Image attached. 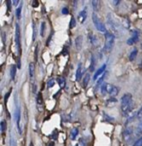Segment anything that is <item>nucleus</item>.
<instances>
[{"label":"nucleus","instance_id":"26","mask_svg":"<svg viewBox=\"0 0 142 146\" xmlns=\"http://www.w3.org/2000/svg\"><path fill=\"white\" fill-rule=\"evenodd\" d=\"M21 12H22V5H19L18 7H16V11H15V14H16L17 19L21 18Z\"/></svg>","mask_w":142,"mask_h":146},{"label":"nucleus","instance_id":"37","mask_svg":"<svg viewBox=\"0 0 142 146\" xmlns=\"http://www.w3.org/2000/svg\"><path fill=\"white\" fill-rule=\"evenodd\" d=\"M62 13L64 15H67V14H69V10H68V8L67 7H63L62 8Z\"/></svg>","mask_w":142,"mask_h":146},{"label":"nucleus","instance_id":"11","mask_svg":"<svg viewBox=\"0 0 142 146\" xmlns=\"http://www.w3.org/2000/svg\"><path fill=\"white\" fill-rule=\"evenodd\" d=\"M86 18H87V7H84L78 14V19H79L80 23H83L86 20Z\"/></svg>","mask_w":142,"mask_h":146},{"label":"nucleus","instance_id":"25","mask_svg":"<svg viewBox=\"0 0 142 146\" xmlns=\"http://www.w3.org/2000/svg\"><path fill=\"white\" fill-rule=\"evenodd\" d=\"M89 80H90V74L89 73H87V74H85V76H84V79H83V87H87L88 83H89Z\"/></svg>","mask_w":142,"mask_h":146},{"label":"nucleus","instance_id":"32","mask_svg":"<svg viewBox=\"0 0 142 146\" xmlns=\"http://www.w3.org/2000/svg\"><path fill=\"white\" fill-rule=\"evenodd\" d=\"M54 84H55V80L51 78V79H49L48 81H47V87H48V88L53 87V86H54Z\"/></svg>","mask_w":142,"mask_h":146},{"label":"nucleus","instance_id":"15","mask_svg":"<svg viewBox=\"0 0 142 146\" xmlns=\"http://www.w3.org/2000/svg\"><path fill=\"white\" fill-rule=\"evenodd\" d=\"M95 65H96V59H95V56L92 54L91 57H90V67H89V71H90V72H94Z\"/></svg>","mask_w":142,"mask_h":146},{"label":"nucleus","instance_id":"20","mask_svg":"<svg viewBox=\"0 0 142 146\" xmlns=\"http://www.w3.org/2000/svg\"><path fill=\"white\" fill-rule=\"evenodd\" d=\"M138 54V50L137 48H133V50L130 52L129 56H128V59H129V61H133L134 59L136 58V56H137Z\"/></svg>","mask_w":142,"mask_h":146},{"label":"nucleus","instance_id":"22","mask_svg":"<svg viewBox=\"0 0 142 146\" xmlns=\"http://www.w3.org/2000/svg\"><path fill=\"white\" fill-rule=\"evenodd\" d=\"M78 133H79V131H78V128H73V129L71 130L70 132V138L72 140H75L76 137H77Z\"/></svg>","mask_w":142,"mask_h":146},{"label":"nucleus","instance_id":"35","mask_svg":"<svg viewBox=\"0 0 142 146\" xmlns=\"http://www.w3.org/2000/svg\"><path fill=\"white\" fill-rule=\"evenodd\" d=\"M5 129H6V122H5V120H2L1 121V131L4 132Z\"/></svg>","mask_w":142,"mask_h":146},{"label":"nucleus","instance_id":"44","mask_svg":"<svg viewBox=\"0 0 142 146\" xmlns=\"http://www.w3.org/2000/svg\"><path fill=\"white\" fill-rule=\"evenodd\" d=\"M141 48H142V45H141Z\"/></svg>","mask_w":142,"mask_h":146},{"label":"nucleus","instance_id":"27","mask_svg":"<svg viewBox=\"0 0 142 146\" xmlns=\"http://www.w3.org/2000/svg\"><path fill=\"white\" fill-rule=\"evenodd\" d=\"M135 134L137 136H141L142 135V120L140 121V123H139V125H138V127L136 128Z\"/></svg>","mask_w":142,"mask_h":146},{"label":"nucleus","instance_id":"41","mask_svg":"<svg viewBox=\"0 0 142 146\" xmlns=\"http://www.w3.org/2000/svg\"><path fill=\"white\" fill-rule=\"evenodd\" d=\"M47 146H54V143H53V142H50V143H48Z\"/></svg>","mask_w":142,"mask_h":146},{"label":"nucleus","instance_id":"2","mask_svg":"<svg viewBox=\"0 0 142 146\" xmlns=\"http://www.w3.org/2000/svg\"><path fill=\"white\" fill-rule=\"evenodd\" d=\"M100 91H101L102 95H109L110 97H115L118 93H119V88L115 85H112L110 83H106L104 82L100 87Z\"/></svg>","mask_w":142,"mask_h":146},{"label":"nucleus","instance_id":"8","mask_svg":"<svg viewBox=\"0 0 142 146\" xmlns=\"http://www.w3.org/2000/svg\"><path fill=\"white\" fill-rule=\"evenodd\" d=\"M122 136H123V139L126 142H129L132 139V137H133V128L129 127V126L126 127L123 130V132H122Z\"/></svg>","mask_w":142,"mask_h":146},{"label":"nucleus","instance_id":"39","mask_svg":"<svg viewBox=\"0 0 142 146\" xmlns=\"http://www.w3.org/2000/svg\"><path fill=\"white\" fill-rule=\"evenodd\" d=\"M31 5L34 6V7H36V6H38V2H37V1H33V2L31 3Z\"/></svg>","mask_w":142,"mask_h":146},{"label":"nucleus","instance_id":"7","mask_svg":"<svg viewBox=\"0 0 142 146\" xmlns=\"http://www.w3.org/2000/svg\"><path fill=\"white\" fill-rule=\"evenodd\" d=\"M15 123H16L18 133L22 134V128H21V109L18 105L15 108Z\"/></svg>","mask_w":142,"mask_h":146},{"label":"nucleus","instance_id":"3","mask_svg":"<svg viewBox=\"0 0 142 146\" xmlns=\"http://www.w3.org/2000/svg\"><path fill=\"white\" fill-rule=\"evenodd\" d=\"M105 35V44H104V52L109 53L113 49L114 42H115V35L112 32L108 31Z\"/></svg>","mask_w":142,"mask_h":146},{"label":"nucleus","instance_id":"23","mask_svg":"<svg viewBox=\"0 0 142 146\" xmlns=\"http://www.w3.org/2000/svg\"><path fill=\"white\" fill-rule=\"evenodd\" d=\"M91 4H92V7H93L94 11H96V12L100 9V2L98 0H93L91 2Z\"/></svg>","mask_w":142,"mask_h":146},{"label":"nucleus","instance_id":"42","mask_svg":"<svg viewBox=\"0 0 142 146\" xmlns=\"http://www.w3.org/2000/svg\"><path fill=\"white\" fill-rule=\"evenodd\" d=\"M113 3L114 4H118V3H120L119 1H113Z\"/></svg>","mask_w":142,"mask_h":146},{"label":"nucleus","instance_id":"5","mask_svg":"<svg viewBox=\"0 0 142 146\" xmlns=\"http://www.w3.org/2000/svg\"><path fill=\"white\" fill-rule=\"evenodd\" d=\"M15 44L17 47L18 54H21V33H20V26L18 23L15 24Z\"/></svg>","mask_w":142,"mask_h":146},{"label":"nucleus","instance_id":"18","mask_svg":"<svg viewBox=\"0 0 142 146\" xmlns=\"http://www.w3.org/2000/svg\"><path fill=\"white\" fill-rule=\"evenodd\" d=\"M116 103H117V99H116L115 97H110L108 100H106L105 105L108 106V107H110V106H114Z\"/></svg>","mask_w":142,"mask_h":146},{"label":"nucleus","instance_id":"36","mask_svg":"<svg viewBox=\"0 0 142 146\" xmlns=\"http://www.w3.org/2000/svg\"><path fill=\"white\" fill-rule=\"evenodd\" d=\"M9 146H16V142H15L13 137H10V144H9Z\"/></svg>","mask_w":142,"mask_h":146},{"label":"nucleus","instance_id":"28","mask_svg":"<svg viewBox=\"0 0 142 146\" xmlns=\"http://www.w3.org/2000/svg\"><path fill=\"white\" fill-rule=\"evenodd\" d=\"M102 115H103L104 120H106V121H108V122L114 121V118H113V117H111V116H109L107 113H106V112H103V113H102Z\"/></svg>","mask_w":142,"mask_h":146},{"label":"nucleus","instance_id":"13","mask_svg":"<svg viewBox=\"0 0 142 146\" xmlns=\"http://www.w3.org/2000/svg\"><path fill=\"white\" fill-rule=\"evenodd\" d=\"M82 36L81 35H78L75 38V46L77 50H81L82 49V43H83V40H82Z\"/></svg>","mask_w":142,"mask_h":146},{"label":"nucleus","instance_id":"10","mask_svg":"<svg viewBox=\"0 0 142 146\" xmlns=\"http://www.w3.org/2000/svg\"><path fill=\"white\" fill-rule=\"evenodd\" d=\"M106 72V64H103L100 68H98L97 70H96V72L94 73V76H93V80L94 81H96V80L99 79L100 76H102L104 74V73Z\"/></svg>","mask_w":142,"mask_h":146},{"label":"nucleus","instance_id":"1","mask_svg":"<svg viewBox=\"0 0 142 146\" xmlns=\"http://www.w3.org/2000/svg\"><path fill=\"white\" fill-rule=\"evenodd\" d=\"M120 108L123 116H129L134 109V101L130 93H125L120 99Z\"/></svg>","mask_w":142,"mask_h":146},{"label":"nucleus","instance_id":"6","mask_svg":"<svg viewBox=\"0 0 142 146\" xmlns=\"http://www.w3.org/2000/svg\"><path fill=\"white\" fill-rule=\"evenodd\" d=\"M107 24L110 27V29L112 30V33L114 35H117L119 33V25L113 20V18H112L110 14L107 15Z\"/></svg>","mask_w":142,"mask_h":146},{"label":"nucleus","instance_id":"16","mask_svg":"<svg viewBox=\"0 0 142 146\" xmlns=\"http://www.w3.org/2000/svg\"><path fill=\"white\" fill-rule=\"evenodd\" d=\"M88 40H89V42L91 43L92 45H96L98 43L97 37H96L95 35H94L93 33H91V32L88 34Z\"/></svg>","mask_w":142,"mask_h":146},{"label":"nucleus","instance_id":"9","mask_svg":"<svg viewBox=\"0 0 142 146\" xmlns=\"http://www.w3.org/2000/svg\"><path fill=\"white\" fill-rule=\"evenodd\" d=\"M140 37V31L138 30H133L131 32V37L127 40V44L128 45H133L136 42H138Z\"/></svg>","mask_w":142,"mask_h":146},{"label":"nucleus","instance_id":"14","mask_svg":"<svg viewBox=\"0 0 142 146\" xmlns=\"http://www.w3.org/2000/svg\"><path fill=\"white\" fill-rule=\"evenodd\" d=\"M82 74H83V72H82V64L79 63L77 66V69H76V80L77 81H80V79L82 77Z\"/></svg>","mask_w":142,"mask_h":146},{"label":"nucleus","instance_id":"31","mask_svg":"<svg viewBox=\"0 0 142 146\" xmlns=\"http://www.w3.org/2000/svg\"><path fill=\"white\" fill-rule=\"evenodd\" d=\"M75 26H76V20H75V18L72 16V17H71V19H70V24H69V27L72 29V28H74Z\"/></svg>","mask_w":142,"mask_h":146},{"label":"nucleus","instance_id":"30","mask_svg":"<svg viewBox=\"0 0 142 146\" xmlns=\"http://www.w3.org/2000/svg\"><path fill=\"white\" fill-rule=\"evenodd\" d=\"M136 119H142V106L136 111Z\"/></svg>","mask_w":142,"mask_h":146},{"label":"nucleus","instance_id":"33","mask_svg":"<svg viewBox=\"0 0 142 146\" xmlns=\"http://www.w3.org/2000/svg\"><path fill=\"white\" fill-rule=\"evenodd\" d=\"M32 29H33V34H32V41L35 40L36 38V28H35V24L32 23Z\"/></svg>","mask_w":142,"mask_h":146},{"label":"nucleus","instance_id":"38","mask_svg":"<svg viewBox=\"0 0 142 146\" xmlns=\"http://www.w3.org/2000/svg\"><path fill=\"white\" fill-rule=\"evenodd\" d=\"M11 3H12V2H11V1H9V0L6 2V4H7V9H8V11H10V9H11V8H10Z\"/></svg>","mask_w":142,"mask_h":146},{"label":"nucleus","instance_id":"19","mask_svg":"<svg viewBox=\"0 0 142 146\" xmlns=\"http://www.w3.org/2000/svg\"><path fill=\"white\" fill-rule=\"evenodd\" d=\"M34 71H35L34 63H30V64H29V76H30L31 81L34 79Z\"/></svg>","mask_w":142,"mask_h":146},{"label":"nucleus","instance_id":"43","mask_svg":"<svg viewBox=\"0 0 142 146\" xmlns=\"http://www.w3.org/2000/svg\"><path fill=\"white\" fill-rule=\"evenodd\" d=\"M30 146H33V143H31V145Z\"/></svg>","mask_w":142,"mask_h":146},{"label":"nucleus","instance_id":"24","mask_svg":"<svg viewBox=\"0 0 142 146\" xmlns=\"http://www.w3.org/2000/svg\"><path fill=\"white\" fill-rule=\"evenodd\" d=\"M105 75H106V72L104 73L103 75H102L101 77H100L99 79L97 80V81H96L95 88H96V87H99V86H100V87H101V85H102V84H103V81H104V78H105Z\"/></svg>","mask_w":142,"mask_h":146},{"label":"nucleus","instance_id":"21","mask_svg":"<svg viewBox=\"0 0 142 146\" xmlns=\"http://www.w3.org/2000/svg\"><path fill=\"white\" fill-rule=\"evenodd\" d=\"M56 82L59 84V86H60L61 88L65 87V85H66V81H65V78H64V77H61V76L57 77Z\"/></svg>","mask_w":142,"mask_h":146},{"label":"nucleus","instance_id":"29","mask_svg":"<svg viewBox=\"0 0 142 146\" xmlns=\"http://www.w3.org/2000/svg\"><path fill=\"white\" fill-rule=\"evenodd\" d=\"M45 27H46V23L41 22V24H40V35L42 37L44 36V34H45Z\"/></svg>","mask_w":142,"mask_h":146},{"label":"nucleus","instance_id":"4","mask_svg":"<svg viewBox=\"0 0 142 146\" xmlns=\"http://www.w3.org/2000/svg\"><path fill=\"white\" fill-rule=\"evenodd\" d=\"M92 21H93L94 26L96 27V29H97L98 31L104 33V34H106V33L108 32L107 29H106L105 24H104V23L102 22L101 20H100L99 17H98V15L96 14L95 12H93V14H92Z\"/></svg>","mask_w":142,"mask_h":146},{"label":"nucleus","instance_id":"12","mask_svg":"<svg viewBox=\"0 0 142 146\" xmlns=\"http://www.w3.org/2000/svg\"><path fill=\"white\" fill-rule=\"evenodd\" d=\"M36 105H37V109L39 111L43 109V97H42V94L39 92L36 96Z\"/></svg>","mask_w":142,"mask_h":146},{"label":"nucleus","instance_id":"40","mask_svg":"<svg viewBox=\"0 0 142 146\" xmlns=\"http://www.w3.org/2000/svg\"><path fill=\"white\" fill-rule=\"evenodd\" d=\"M12 3H13V5H17L19 3V1H18V0H16V1H13Z\"/></svg>","mask_w":142,"mask_h":146},{"label":"nucleus","instance_id":"17","mask_svg":"<svg viewBox=\"0 0 142 146\" xmlns=\"http://www.w3.org/2000/svg\"><path fill=\"white\" fill-rule=\"evenodd\" d=\"M16 72H17V67L15 64L11 65L10 67V77L11 80H14L15 79V76H16Z\"/></svg>","mask_w":142,"mask_h":146},{"label":"nucleus","instance_id":"34","mask_svg":"<svg viewBox=\"0 0 142 146\" xmlns=\"http://www.w3.org/2000/svg\"><path fill=\"white\" fill-rule=\"evenodd\" d=\"M133 146H142V136L139 138V139L136 140V142L133 144Z\"/></svg>","mask_w":142,"mask_h":146}]
</instances>
